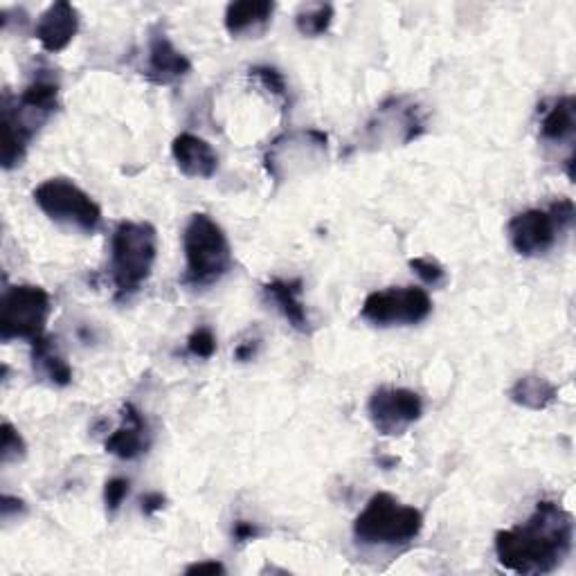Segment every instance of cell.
Segmentation results:
<instances>
[{
    "label": "cell",
    "instance_id": "obj_29",
    "mask_svg": "<svg viewBox=\"0 0 576 576\" xmlns=\"http://www.w3.org/2000/svg\"><path fill=\"white\" fill-rule=\"evenodd\" d=\"M0 510H3V518L10 521L12 514H23V512H25V504H23L21 500H17V497L6 495V497H3V504H0Z\"/></svg>",
    "mask_w": 576,
    "mask_h": 576
},
{
    "label": "cell",
    "instance_id": "obj_2",
    "mask_svg": "<svg viewBox=\"0 0 576 576\" xmlns=\"http://www.w3.org/2000/svg\"><path fill=\"white\" fill-rule=\"evenodd\" d=\"M59 109V84L48 75H37L14 100L3 102V167L21 165L32 137Z\"/></svg>",
    "mask_w": 576,
    "mask_h": 576
},
{
    "label": "cell",
    "instance_id": "obj_25",
    "mask_svg": "<svg viewBox=\"0 0 576 576\" xmlns=\"http://www.w3.org/2000/svg\"><path fill=\"white\" fill-rule=\"evenodd\" d=\"M128 491H131V482L124 480V477H113V480L106 482V486H104V502H106L109 514H115L122 507V502L126 500Z\"/></svg>",
    "mask_w": 576,
    "mask_h": 576
},
{
    "label": "cell",
    "instance_id": "obj_6",
    "mask_svg": "<svg viewBox=\"0 0 576 576\" xmlns=\"http://www.w3.org/2000/svg\"><path fill=\"white\" fill-rule=\"evenodd\" d=\"M574 203L560 198L547 209H527L510 222V241L521 257L547 255L558 237L574 226Z\"/></svg>",
    "mask_w": 576,
    "mask_h": 576
},
{
    "label": "cell",
    "instance_id": "obj_19",
    "mask_svg": "<svg viewBox=\"0 0 576 576\" xmlns=\"http://www.w3.org/2000/svg\"><path fill=\"white\" fill-rule=\"evenodd\" d=\"M576 126V104L574 97H560L554 102V106L545 113L541 122V135L547 142H567L574 135Z\"/></svg>",
    "mask_w": 576,
    "mask_h": 576
},
{
    "label": "cell",
    "instance_id": "obj_9",
    "mask_svg": "<svg viewBox=\"0 0 576 576\" xmlns=\"http://www.w3.org/2000/svg\"><path fill=\"white\" fill-rule=\"evenodd\" d=\"M432 311L430 296L419 286L374 291L360 307V318L374 327H408L423 322Z\"/></svg>",
    "mask_w": 576,
    "mask_h": 576
},
{
    "label": "cell",
    "instance_id": "obj_12",
    "mask_svg": "<svg viewBox=\"0 0 576 576\" xmlns=\"http://www.w3.org/2000/svg\"><path fill=\"white\" fill-rule=\"evenodd\" d=\"M150 446L152 432L147 421L133 403H126L122 408V425L106 440V453L131 462L147 453Z\"/></svg>",
    "mask_w": 576,
    "mask_h": 576
},
{
    "label": "cell",
    "instance_id": "obj_23",
    "mask_svg": "<svg viewBox=\"0 0 576 576\" xmlns=\"http://www.w3.org/2000/svg\"><path fill=\"white\" fill-rule=\"evenodd\" d=\"M250 78H255L270 95L275 97H286V82L281 78V72L268 65H257L250 70Z\"/></svg>",
    "mask_w": 576,
    "mask_h": 576
},
{
    "label": "cell",
    "instance_id": "obj_20",
    "mask_svg": "<svg viewBox=\"0 0 576 576\" xmlns=\"http://www.w3.org/2000/svg\"><path fill=\"white\" fill-rule=\"evenodd\" d=\"M333 21V8L331 6H309L298 12L296 25L302 37H320L329 30Z\"/></svg>",
    "mask_w": 576,
    "mask_h": 576
},
{
    "label": "cell",
    "instance_id": "obj_1",
    "mask_svg": "<svg viewBox=\"0 0 576 576\" xmlns=\"http://www.w3.org/2000/svg\"><path fill=\"white\" fill-rule=\"evenodd\" d=\"M574 521L552 500L538 502L527 523L497 532L495 556L500 565L523 576H541L558 569L572 552Z\"/></svg>",
    "mask_w": 576,
    "mask_h": 576
},
{
    "label": "cell",
    "instance_id": "obj_30",
    "mask_svg": "<svg viewBox=\"0 0 576 576\" xmlns=\"http://www.w3.org/2000/svg\"><path fill=\"white\" fill-rule=\"evenodd\" d=\"M257 347H259V342H257V340L241 342V344L237 347V351H235V358H237V360H241V363H246V360H253V358H255V353H257Z\"/></svg>",
    "mask_w": 576,
    "mask_h": 576
},
{
    "label": "cell",
    "instance_id": "obj_13",
    "mask_svg": "<svg viewBox=\"0 0 576 576\" xmlns=\"http://www.w3.org/2000/svg\"><path fill=\"white\" fill-rule=\"evenodd\" d=\"M78 32H80V12L70 3L50 6L41 14L34 28V37L39 39L43 50L52 54L65 50L72 43V39L78 37Z\"/></svg>",
    "mask_w": 576,
    "mask_h": 576
},
{
    "label": "cell",
    "instance_id": "obj_17",
    "mask_svg": "<svg viewBox=\"0 0 576 576\" xmlns=\"http://www.w3.org/2000/svg\"><path fill=\"white\" fill-rule=\"evenodd\" d=\"M32 366L52 385L65 388L72 381V368L56 347L54 338H39L32 342Z\"/></svg>",
    "mask_w": 576,
    "mask_h": 576
},
{
    "label": "cell",
    "instance_id": "obj_16",
    "mask_svg": "<svg viewBox=\"0 0 576 576\" xmlns=\"http://www.w3.org/2000/svg\"><path fill=\"white\" fill-rule=\"evenodd\" d=\"M275 6L268 0H241L226 10V30L233 37H259L272 21Z\"/></svg>",
    "mask_w": 576,
    "mask_h": 576
},
{
    "label": "cell",
    "instance_id": "obj_28",
    "mask_svg": "<svg viewBox=\"0 0 576 576\" xmlns=\"http://www.w3.org/2000/svg\"><path fill=\"white\" fill-rule=\"evenodd\" d=\"M185 574H226V567L219 560H203V563L189 565L185 569Z\"/></svg>",
    "mask_w": 576,
    "mask_h": 576
},
{
    "label": "cell",
    "instance_id": "obj_22",
    "mask_svg": "<svg viewBox=\"0 0 576 576\" xmlns=\"http://www.w3.org/2000/svg\"><path fill=\"white\" fill-rule=\"evenodd\" d=\"M25 455V442L17 432V428L12 423H3V444H0V457H3V464H10L14 460H21Z\"/></svg>",
    "mask_w": 576,
    "mask_h": 576
},
{
    "label": "cell",
    "instance_id": "obj_21",
    "mask_svg": "<svg viewBox=\"0 0 576 576\" xmlns=\"http://www.w3.org/2000/svg\"><path fill=\"white\" fill-rule=\"evenodd\" d=\"M410 268L428 286H442L446 281L444 266L440 261H435V259H430V257H414V259H410Z\"/></svg>",
    "mask_w": 576,
    "mask_h": 576
},
{
    "label": "cell",
    "instance_id": "obj_14",
    "mask_svg": "<svg viewBox=\"0 0 576 576\" xmlns=\"http://www.w3.org/2000/svg\"><path fill=\"white\" fill-rule=\"evenodd\" d=\"M172 156L187 178H212L219 169V156L212 144L194 133H181L174 140Z\"/></svg>",
    "mask_w": 576,
    "mask_h": 576
},
{
    "label": "cell",
    "instance_id": "obj_18",
    "mask_svg": "<svg viewBox=\"0 0 576 576\" xmlns=\"http://www.w3.org/2000/svg\"><path fill=\"white\" fill-rule=\"evenodd\" d=\"M556 397H558L556 385L538 374L521 377L510 390V399L516 405L527 410H545L556 401Z\"/></svg>",
    "mask_w": 576,
    "mask_h": 576
},
{
    "label": "cell",
    "instance_id": "obj_15",
    "mask_svg": "<svg viewBox=\"0 0 576 576\" xmlns=\"http://www.w3.org/2000/svg\"><path fill=\"white\" fill-rule=\"evenodd\" d=\"M264 296L296 331L300 333L311 331V320L302 302L300 279H272L264 286Z\"/></svg>",
    "mask_w": 576,
    "mask_h": 576
},
{
    "label": "cell",
    "instance_id": "obj_10",
    "mask_svg": "<svg viewBox=\"0 0 576 576\" xmlns=\"http://www.w3.org/2000/svg\"><path fill=\"white\" fill-rule=\"evenodd\" d=\"M368 414L385 438H401L423 414V401L405 388H381L370 397Z\"/></svg>",
    "mask_w": 576,
    "mask_h": 576
},
{
    "label": "cell",
    "instance_id": "obj_24",
    "mask_svg": "<svg viewBox=\"0 0 576 576\" xmlns=\"http://www.w3.org/2000/svg\"><path fill=\"white\" fill-rule=\"evenodd\" d=\"M187 351L194 358H212L216 351V336L209 327H198L189 338H187Z\"/></svg>",
    "mask_w": 576,
    "mask_h": 576
},
{
    "label": "cell",
    "instance_id": "obj_27",
    "mask_svg": "<svg viewBox=\"0 0 576 576\" xmlns=\"http://www.w3.org/2000/svg\"><path fill=\"white\" fill-rule=\"evenodd\" d=\"M165 502H167V500H165L163 493H150V495H144V497H142V512H144V516H154V514L163 512Z\"/></svg>",
    "mask_w": 576,
    "mask_h": 576
},
{
    "label": "cell",
    "instance_id": "obj_11",
    "mask_svg": "<svg viewBox=\"0 0 576 576\" xmlns=\"http://www.w3.org/2000/svg\"><path fill=\"white\" fill-rule=\"evenodd\" d=\"M192 70V61L169 41L165 32H154L150 39L147 65H144V78L158 86H172L185 80Z\"/></svg>",
    "mask_w": 576,
    "mask_h": 576
},
{
    "label": "cell",
    "instance_id": "obj_4",
    "mask_svg": "<svg viewBox=\"0 0 576 576\" xmlns=\"http://www.w3.org/2000/svg\"><path fill=\"white\" fill-rule=\"evenodd\" d=\"M185 275L183 284L192 288H207L222 281L233 268V250L224 228L209 214L196 212L183 233Z\"/></svg>",
    "mask_w": 576,
    "mask_h": 576
},
{
    "label": "cell",
    "instance_id": "obj_26",
    "mask_svg": "<svg viewBox=\"0 0 576 576\" xmlns=\"http://www.w3.org/2000/svg\"><path fill=\"white\" fill-rule=\"evenodd\" d=\"M259 534H261L259 527L253 525V523H248V521H237L235 527H233V538H235L237 543H250V541L259 538Z\"/></svg>",
    "mask_w": 576,
    "mask_h": 576
},
{
    "label": "cell",
    "instance_id": "obj_5",
    "mask_svg": "<svg viewBox=\"0 0 576 576\" xmlns=\"http://www.w3.org/2000/svg\"><path fill=\"white\" fill-rule=\"evenodd\" d=\"M423 529V514L392 493H377L353 521V538L363 547H403Z\"/></svg>",
    "mask_w": 576,
    "mask_h": 576
},
{
    "label": "cell",
    "instance_id": "obj_8",
    "mask_svg": "<svg viewBox=\"0 0 576 576\" xmlns=\"http://www.w3.org/2000/svg\"><path fill=\"white\" fill-rule=\"evenodd\" d=\"M50 296L41 286L21 284L6 291L0 302V340H39L50 318Z\"/></svg>",
    "mask_w": 576,
    "mask_h": 576
},
{
    "label": "cell",
    "instance_id": "obj_3",
    "mask_svg": "<svg viewBox=\"0 0 576 576\" xmlns=\"http://www.w3.org/2000/svg\"><path fill=\"white\" fill-rule=\"evenodd\" d=\"M158 235L152 224L122 222L111 239V279L115 298L128 300L152 277Z\"/></svg>",
    "mask_w": 576,
    "mask_h": 576
},
{
    "label": "cell",
    "instance_id": "obj_7",
    "mask_svg": "<svg viewBox=\"0 0 576 576\" xmlns=\"http://www.w3.org/2000/svg\"><path fill=\"white\" fill-rule=\"evenodd\" d=\"M34 203L50 222L93 235L102 226L100 205L72 181L48 178L34 189Z\"/></svg>",
    "mask_w": 576,
    "mask_h": 576
}]
</instances>
